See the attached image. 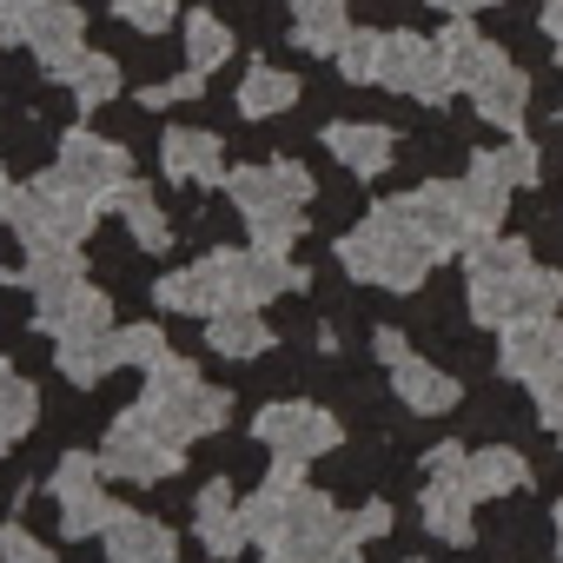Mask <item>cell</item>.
<instances>
[{
    "label": "cell",
    "mask_w": 563,
    "mask_h": 563,
    "mask_svg": "<svg viewBox=\"0 0 563 563\" xmlns=\"http://www.w3.org/2000/svg\"><path fill=\"white\" fill-rule=\"evenodd\" d=\"M339 265L358 278V286H378V292H418L424 286V272L438 265L431 245L405 225V212L385 199L372 206L345 239H339Z\"/></svg>",
    "instance_id": "cell-1"
},
{
    "label": "cell",
    "mask_w": 563,
    "mask_h": 563,
    "mask_svg": "<svg viewBox=\"0 0 563 563\" xmlns=\"http://www.w3.org/2000/svg\"><path fill=\"white\" fill-rule=\"evenodd\" d=\"M232 206L252 225V245L265 252H292V239L306 232V206H312V173L299 159H265V166H239L225 173Z\"/></svg>",
    "instance_id": "cell-2"
},
{
    "label": "cell",
    "mask_w": 563,
    "mask_h": 563,
    "mask_svg": "<svg viewBox=\"0 0 563 563\" xmlns=\"http://www.w3.org/2000/svg\"><path fill=\"white\" fill-rule=\"evenodd\" d=\"M140 411H146V424L166 438V444H192V438H212L219 424H225V411H232V398L225 391H212L186 358H159L153 372H146V398H140Z\"/></svg>",
    "instance_id": "cell-3"
},
{
    "label": "cell",
    "mask_w": 563,
    "mask_h": 563,
    "mask_svg": "<svg viewBox=\"0 0 563 563\" xmlns=\"http://www.w3.org/2000/svg\"><path fill=\"white\" fill-rule=\"evenodd\" d=\"M93 219H100L93 192H80L67 173H41L34 186L14 192V219L8 225L21 232L27 252H47V245H80L93 232Z\"/></svg>",
    "instance_id": "cell-4"
},
{
    "label": "cell",
    "mask_w": 563,
    "mask_h": 563,
    "mask_svg": "<svg viewBox=\"0 0 563 563\" xmlns=\"http://www.w3.org/2000/svg\"><path fill=\"white\" fill-rule=\"evenodd\" d=\"M563 306V272L556 265H523L504 278H471V319L477 325H523V319H550Z\"/></svg>",
    "instance_id": "cell-5"
},
{
    "label": "cell",
    "mask_w": 563,
    "mask_h": 563,
    "mask_svg": "<svg viewBox=\"0 0 563 563\" xmlns=\"http://www.w3.org/2000/svg\"><path fill=\"white\" fill-rule=\"evenodd\" d=\"M239 258H245V252H206L199 265L166 272L159 286H153V299H159L166 312H192V319H212V312H225V306H245Z\"/></svg>",
    "instance_id": "cell-6"
},
{
    "label": "cell",
    "mask_w": 563,
    "mask_h": 563,
    "mask_svg": "<svg viewBox=\"0 0 563 563\" xmlns=\"http://www.w3.org/2000/svg\"><path fill=\"white\" fill-rule=\"evenodd\" d=\"M378 87L391 93H411L424 107H444L457 87H451V67H444V47L411 34V27H391L385 34V54H378Z\"/></svg>",
    "instance_id": "cell-7"
},
{
    "label": "cell",
    "mask_w": 563,
    "mask_h": 563,
    "mask_svg": "<svg viewBox=\"0 0 563 563\" xmlns=\"http://www.w3.org/2000/svg\"><path fill=\"white\" fill-rule=\"evenodd\" d=\"M100 471H107V477H126V484H166V477L179 471V444H166V438L146 424V411L133 405V411L113 418L107 451H100Z\"/></svg>",
    "instance_id": "cell-8"
},
{
    "label": "cell",
    "mask_w": 563,
    "mask_h": 563,
    "mask_svg": "<svg viewBox=\"0 0 563 563\" xmlns=\"http://www.w3.org/2000/svg\"><path fill=\"white\" fill-rule=\"evenodd\" d=\"M252 438H258V444H265L272 457L312 464V457L339 451V418H332L325 405H299V398H286V405H265V411H258Z\"/></svg>",
    "instance_id": "cell-9"
},
{
    "label": "cell",
    "mask_w": 563,
    "mask_h": 563,
    "mask_svg": "<svg viewBox=\"0 0 563 563\" xmlns=\"http://www.w3.org/2000/svg\"><path fill=\"white\" fill-rule=\"evenodd\" d=\"M391 206H398L405 225L431 245V258H451V252H464V245L477 239V232H471V212H464V199H457V179L411 186V192H398Z\"/></svg>",
    "instance_id": "cell-10"
},
{
    "label": "cell",
    "mask_w": 563,
    "mask_h": 563,
    "mask_svg": "<svg viewBox=\"0 0 563 563\" xmlns=\"http://www.w3.org/2000/svg\"><path fill=\"white\" fill-rule=\"evenodd\" d=\"M100 457H60V471H54V497H60V523H67V537H107V523L120 517V504L100 490Z\"/></svg>",
    "instance_id": "cell-11"
},
{
    "label": "cell",
    "mask_w": 563,
    "mask_h": 563,
    "mask_svg": "<svg viewBox=\"0 0 563 563\" xmlns=\"http://www.w3.org/2000/svg\"><path fill=\"white\" fill-rule=\"evenodd\" d=\"M14 41H21L47 74H60L67 60H80V54H87V14L74 8V0H34Z\"/></svg>",
    "instance_id": "cell-12"
},
{
    "label": "cell",
    "mask_w": 563,
    "mask_h": 563,
    "mask_svg": "<svg viewBox=\"0 0 563 563\" xmlns=\"http://www.w3.org/2000/svg\"><path fill=\"white\" fill-rule=\"evenodd\" d=\"M54 173H67V179H74L80 192H93L100 206H113V192H120V186L133 179V173H126V153H120L113 140L87 133V126L60 140V159H54Z\"/></svg>",
    "instance_id": "cell-13"
},
{
    "label": "cell",
    "mask_w": 563,
    "mask_h": 563,
    "mask_svg": "<svg viewBox=\"0 0 563 563\" xmlns=\"http://www.w3.org/2000/svg\"><path fill=\"white\" fill-rule=\"evenodd\" d=\"M438 47H444L451 87H457V93H471V100H477L504 67H510V60H504V47H497V41H484V34L471 27V14H451V27L438 34Z\"/></svg>",
    "instance_id": "cell-14"
},
{
    "label": "cell",
    "mask_w": 563,
    "mask_h": 563,
    "mask_svg": "<svg viewBox=\"0 0 563 563\" xmlns=\"http://www.w3.org/2000/svg\"><path fill=\"white\" fill-rule=\"evenodd\" d=\"M34 325L54 332V339H100V332H113V306H107L100 286L80 278V286H67L54 299H34Z\"/></svg>",
    "instance_id": "cell-15"
},
{
    "label": "cell",
    "mask_w": 563,
    "mask_h": 563,
    "mask_svg": "<svg viewBox=\"0 0 563 563\" xmlns=\"http://www.w3.org/2000/svg\"><path fill=\"white\" fill-rule=\"evenodd\" d=\"M159 166H166L173 186H225V146L206 126H166Z\"/></svg>",
    "instance_id": "cell-16"
},
{
    "label": "cell",
    "mask_w": 563,
    "mask_h": 563,
    "mask_svg": "<svg viewBox=\"0 0 563 563\" xmlns=\"http://www.w3.org/2000/svg\"><path fill=\"white\" fill-rule=\"evenodd\" d=\"M556 358H563V319H556V312H550V319L504 325V352H497V365H504L517 385H537Z\"/></svg>",
    "instance_id": "cell-17"
},
{
    "label": "cell",
    "mask_w": 563,
    "mask_h": 563,
    "mask_svg": "<svg viewBox=\"0 0 563 563\" xmlns=\"http://www.w3.org/2000/svg\"><path fill=\"white\" fill-rule=\"evenodd\" d=\"M418 517L438 543H471L477 537V497L464 477H424V497H418Z\"/></svg>",
    "instance_id": "cell-18"
},
{
    "label": "cell",
    "mask_w": 563,
    "mask_h": 563,
    "mask_svg": "<svg viewBox=\"0 0 563 563\" xmlns=\"http://www.w3.org/2000/svg\"><path fill=\"white\" fill-rule=\"evenodd\" d=\"M325 146H332V159H339L345 173H358V179H378V173L398 159V140H391V126H378V120H339V126H325Z\"/></svg>",
    "instance_id": "cell-19"
},
{
    "label": "cell",
    "mask_w": 563,
    "mask_h": 563,
    "mask_svg": "<svg viewBox=\"0 0 563 563\" xmlns=\"http://www.w3.org/2000/svg\"><path fill=\"white\" fill-rule=\"evenodd\" d=\"M391 391H398L405 411H418V418H438V411H451V405L464 398V385H457L444 365L418 358V352H405V358L391 365Z\"/></svg>",
    "instance_id": "cell-20"
},
{
    "label": "cell",
    "mask_w": 563,
    "mask_h": 563,
    "mask_svg": "<svg viewBox=\"0 0 563 563\" xmlns=\"http://www.w3.org/2000/svg\"><path fill=\"white\" fill-rule=\"evenodd\" d=\"M510 192H517V186L497 173V159H490V153H477V159L464 166V179H457V199H464V212H471V232H477V239L504 225V212H510Z\"/></svg>",
    "instance_id": "cell-21"
},
{
    "label": "cell",
    "mask_w": 563,
    "mask_h": 563,
    "mask_svg": "<svg viewBox=\"0 0 563 563\" xmlns=\"http://www.w3.org/2000/svg\"><path fill=\"white\" fill-rule=\"evenodd\" d=\"M199 543L212 550V556H239L245 543H252V530H245V504H232V484L225 477H212L206 490H199Z\"/></svg>",
    "instance_id": "cell-22"
},
{
    "label": "cell",
    "mask_w": 563,
    "mask_h": 563,
    "mask_svg": "<svg viewBox=\"0 0 563 563\" xmlns=\"http://www.w3.org/2000/svg\"><path fill=\"white\" fill-rule=\"evenodd\" d=\"M107 556H113V563H179V543H173V530H166L159 517L120 510V517L107 523Z\"/></svg>",
    "instance_id": "cell-23"
},
{
    "label": "cell",
    "mask_w": 563,
    "mask_h": 563,
    "mask_svg": "<svg viewBox=\"0 0 563 563\" xmlns=\"http://www.w3.org/2000/svg\"><path fill=\"white\" fill-rule=\"evenodd\" d=\"M292 8V41L306 54H339L345 34H352V8L345 0H286Z\"/></svg>",
    "instance_id": "cell-24"
},
{
    "label": "cell",
    "mask_w": 563,
    "mask_h": 563,
    "mask_svg": "<svg viewBox=\"0 0 563 563\" xmlns=\"http://www.w3.org/2000/svg\"><path fill=\"white\" fill-rule=\"evenodd\" d=\"M464 484H471V497H517L530 484V464L510 444H484L464 457Z\"/></svg>",
    "instance_id": "cell-25"
},
{
    "label": "cell",
    "mask_w": 563,
    "mask_h": 563,
    "mask_svg": "<svg viewBox=\"0 0 563 563\" xmlns=\"http://www.w3.org/2000/svg\"><path fill=\"white\" fill-rule=\"evenodd\" d=\"M292 107H299V74L272 67V60L245 67V80H239V113L245 120H272V113H292Z\"/></svg>",
    "instance_id": "cell-26"
},
{
    "label": "cell",
    "mask_w": 563,
    "mask_h": 563,
    "mask_svg": "<svg viewBox=\"0 0 563 563\" xmlns=\"http://www.w3.org/2000/svg\"><path fill=\"white\" fill-rule=\"evenodd\" d=\"M206 345L219 358H258L272 345V325L258 319V306H225V312L206 319Z\"/></svg>",
    "instance_id": "cell-27"
},
{
    "label": "cell",
    "mask_w": 563,
    "mask_h": 563,
    "mask_svg": "<svg viewBox=\"0 0 563 563\" xmlns=\"http://www.w3.org/2000/svg\"><path fill=\"white\" fill-rule=\"evenodd\" d=\"M54 80L74 93V107L93 113V107H107V100L120 93V60H113V54H80V60H67Z\"/></svg>",
    "instance_id": "cell-28"
},
{
    "label": "cell",
    "mask_w": 563,
    "mask_h": 563,
    "mask_svg": "<svg viewBox=\"0 0 563 563\" xmlns=\"http://www.w3.org/2000/svg\"><path fill=\"white\" fill-rule=\"evenodd\" d=\"M179 41H186V67H192V74H212V67L232 60V27H225L212 8H192L186 27H179Z\"/></svg>",
    "instance_id": "cell-29"
},
{
    "label": "cell",
    "mask_w": 563,
    "mask_h": 563,
    "mask_svg": "<svg viewBox=\"0 0 563 563\" xmlns=\"http://www.w3.org/2000/svg\"><path fill=\"white\" fill-rule=\"evenodd\" d=\"M113 206H120V219H126V232L140 239V252H166L173 245V225H166V212H159V199L146 192V186H120L113 192Z\"/></svg>",
    "instance_id": "cell-30"
},
{
    "label": "cell",
    "mask_w": 563,
    "mask_h": 563,
    "mask_svg": "<svg viewBox=\"0 0 563 563\" xmlns=\"http://www.w3.org/2000/svg\"><path fill=\"white\" fill-rule=\"evenodd\" d=\"M34 411H41V398H34V385L0 358V451H14L27 431H34Z\"/></svg>",
    "instance_id": "cell-31"
},
{
    "label": "cell",
    "mask_w": 563,
    "mask_h": 563,
    "mask_svg": "<svg viewBox=\"0 0 563 563\" xmlns=\"http://www.w3.org/2000/svg\"><path fill=\"white\" fill-rule=\"evenodd\" d=\"M523 107H530V74H517V67H504V74L477 93V113H484L490 126H504V133L523 126Z\"/></svg>",
    "instance_id": "cell-32"
},
{
    "label": "cell",
    "mask_w": 563,
    "mask_h": 563,
    "mask_svg": "<svg viewBox=\"0 0 563 563\" xmlns=\"http://www.w3.org/2000/svg\"><path fill=\"white\" fill-rule=\"evenodd\" d=\"M113 365H120L113 332H100V339H60V372H67L74 385H100Z\"/></svg>",
    "instance_id": "cell-33"
},
{
    "label": "cell",
    "mask_w": 563,
    "mask_h": 563,
    "mask_svg": "<svg viewBox=\"0 0 563 563\" xmlns=\"http://www.w3.org/2000/svg\"><path fill=\"white\" fill-rule=\"evenodd\" d=\"M378 54H385V34H378V27H352L332 60H339V74H345L352 87H378Z\"/></svg>",
    "instance_id": "cell-34"
},
{
    "label": "cell",
    "mask_w": 563,
    "mask_h": 563,
    "mask_svg": "<svg viewBox=\"0 0 563 563\" xmlns=\"http://www.w3.org/2000/svg\"><path fill=\"white\" fill-rule=\"evenodd\" d=\"M113 352H120V365L153 372V365L166 358V332H159V325H120V332H113Z\"/></svg>",
    "instance_id": "cell-35"
},
{
    "label": "cell",
    "mask_w": 563,
    "mask_h": 563,
    "mask_svg": "<svg viewBox=\"0 0 563 563\" xmlns=\"http://www.w3.org/2000/svg\"><path fill=\"white\" fill-rule=\"evenodd\" d=\"M490 159H497V173H504L510 186H537V173H543V153H537V140H523V133H510Z\"/></svg>",
    "instance_id": "cell-36"
},
{
    "label": "cell",
    "mask_w": 563,
    "mask_h": 563,
    "mask_svg": "<svg viewBox=\"0 0 563 563\" xmlns=\"http://www.w3.org/2000/svg\"><path fill=\"white\" fill-rule=\"evenodd\" d=\"M120 21L133 34H166L179 21V0H120Z\"/></svg>",
    "instance_id": "cell-37"
},
{
    "label": "cell",
    "mask_w": 563,
    "mask_h": 563,
    "mask_svg": "<svg viewBox=\"0 0 563 563\" xmlns=\"http://www.w3.org/2000/svg\"><path fill=\"white\" fill-rule=\"evenodd\" d=\"M530 391H537V418H543V424H550V438L563 444V358H556Z\"/></svg>",
    "instance_id": "cell-38"
},
{
    "label": "cell",
    "mask_w": 563,
    "mask_h": 563,
    "mask_svg": "<svg viewBox=\"0 0 563 563\" xmlns=\"http://www.w3.org/2000/svg\"><path fill=\"white\" fill-rule=\"evenodd\" d=\"M0 563H60L47 543H34L21 523H0Z\"/></svg>",
    "instance_id": "cell-39"
},
{
    "label": "cell",
    "mask_w": 563,
    "mask_h": 563,
    "mask_svg": "<svg viewBox=\"0 0 563 563\" xmlns=\"http://www.w3.org/2000/svg\"><path fill=\"white\" fill-rule=\"evenodd\" d=\"M206 93V74H179V80H159V87H140V107H173V100H199Z\"/></svg>",
    "instance_id": "cell-40"
},
{
    "label": "cell",
    "mask_w": 563,
    "mask_h": 563,
    "mask_svg": "<svg viewBox=\"0 0 563 563\" xmlns=\"http://www.w3.org/2000/svg\"><path fill=\"white\" fill-rule=\"evenodd\" d=\"M385 530H391V504H365V510L345 517V537H358V543H372V537H385Z\"/></svg>",
    "instance_id": "cell-41"
},
{
    "label": "cell",
    "mask_w": 563,
    "mask_h": 563,
    "mask_svg": "<svg viewBox=\"0 0 563 563\" xmlns=\"http://www.w3.org/2000/svg\"><path fill=\"white\" fill-rule=\"evenodd\" d=\"M464 457H471L464 444H431L424 451V477H464Z\"/></svg>",
    "instance_id": "cell-42"
},
{
    "label": "cell",
    "mask_w": 563,
    "mask_h": 563,
    "mask_svg": "<svg viewBox=\"0 0 563 563\" xmlns=\"http://www.w3.org/2000/svg\"><path fill=\"white\" fill-rule=\"evenodd\" d=\"M372 352H378L385 365H398V358H405L411 345H405V332H398V325H378V332H372Z\"/></svg>",
    "instance_id": "cell-43"
},
{
    "label": "cell",
    "mask_w": 563,
    "mask_h": 563,
    "mask_svg": "<svg viewBox=\"0 0 563 563\" xmlns=\"http://www.w3.org/2000/svg\"><path fill=\"white\" fill-rule=\"evenodd\" d=\"M27 8H34V0H0V34H21V21H27Z\"/></svg>",
    "instance_id": "cell-44"
},
{
    "label": "cell",
    "mask_w": 563,
    "mask_h": 563,
    "mask_svg": "<svg viewBox=\"0 0 563 563\" xmlns=\"http://www.w3.org/2000/svg\"><path fill=\"white\" fill-rule=\"evenodd\" d=\"M537 21H543V34H550L556 54H563V0H543V14H537Z\"/></svg>",
    "instance_id": "cell-45"
},
{
    "label": "cell",
    "mask_w": 563,
    "mask_h": 563,
    "mask_svg": "<svg viewBox=\"0 0 563 563\" xmlns=\"http://www.w3.org/2000/svg\"><path fill=\"white\" fill-rule=\"evenodd\" d=\"M14 192H21V186L8 179V166H0V225H8V219H14Z\"/></svg>",
    "instance_id": "cell-46"
},
{
    "label": "cell",
    "mask_w": 563,
    "mask_h": 563,
    "mask_svg": "<svg viewBox=\"0 0 563 563\" xmlns=\"http://www.w3.org/2000/svg\"><path fill=\"white\" fill-rule=\"evenodd\" d=\"M431 8H444V14H477V8H497V0H431Z\"/></svg>",
    "instance_id": "cell-47"
},
{
    "label": "cell",
    "mask_w": 563,
    "mask_h": 563,
    "mask_svg": "<svg viewBox=\"0 0 563 563\" xmlns=\"http://www.w3.org/2000/svg\"><path fill=\"white\" fill-rule=\"evenodd\" d=\"M550 523H556V556H563V504L550 510Z\"/></svg>",
    "instance_id": "cell-48"
}]
</instances>
